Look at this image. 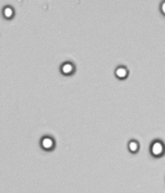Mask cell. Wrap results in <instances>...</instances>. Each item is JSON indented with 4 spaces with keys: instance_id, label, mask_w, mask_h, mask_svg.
<instances>
[{
    "instance_id": "obj_5",
    "label": "cell",
    "mask_w": 165,
    "mask_h": 193,
    "mask_svg": "<svg viewBox=\"0 0 165 193\" xmlns=\"http://www.w3.org/2000/svg\"><path fill=\"white\" fill-rule=\"evenodd\" d=\"M4 15H5V17L6 18H12V15H13V10L12 8H9V7H6L4 9Z\"/></svg>"
},
{
    "instance_id": "obj_6",
    "label": "cell",
    "mask_w": 165,
    "mask_h": 193,
    "mask_svg": "<svg viewBox=\"0 0 165 193\" xmlns=\"http://www.w3.org/2000/svg\"><path fill=\"white\" fill-rule=\"evenodd\" d=\"M129 149L132 153H135L137 150H138V143H137L136 141H133V140L130 141L129 143Z\"/></svg>"
},
{
    "instance_id": "obj_3",
    "label": "cell",
    "mask_w": 165,
    "mask_h": 193,
    "mask_svg": "<svg viewBox=\"0 0 165 193\" xmlns=\"http://www.w3.org/2000/svg\"><path fill=\"white\" fill-rule=\"evenodd\" d=\"M74 67L73 65L69 62H66L61 66V72L64 75H70L73 72Z\"/></svg>"
},
{
    "instance_id": "obj_1",
    "label": "cell",
    "mask_w": 165,
    "mask_h": 193,
    "mask_svg": "<svg viewBox=\"0 0 165 193\" xmlns=\"http://www.w3.org/2000/svg\"><path fill=\"white\" fill-rule=\"evenodd\" d=\"M163 150H164V148H163V145H162L161 142L156 141V142H154L153 144H152L151 153H152L153 156H161V154L163 153Z\"/></svg>"
},
{
    "instance_id": "obj_7",
    "label": "cell",
    "mask_w": 165,
    "mask_h": 193,
    "mask_svg": "<svg viewBox=\"0 0 165 193\" xmlns=\"http://www.w3.org/2000/svg\"><path fill=\"white\" fill-rule=\"evenodd\" d=\"M161 12H163V14H165V2H163L161 5Z\"/></svg>"
},
{
    "instance_id": "obj_2",
    "label": "cell",
    "mask_w": 165,
    "mask_h": 193,
    "mask_svg": "<svg viewBox=\"0 0 165 193\" xmlns=\"http://www.w3.org/2000/svg\"><path fill=\"white\" fill-rule=\"evenodd\" d=\"M41 146L43 147V149H46V150H49V149H52L54 146V140L51 139V137H43L41 140Z\"/></svg>"
},
{
    "instance_id": "obj_4",
    "label": "cell",
    "mask_w": 165,
    "mask_h": 193,
    "mask_svg": "<svg viewBox=\"0 0 165 193\" xmlns=\"http://www.w3.org/2000/svg\"><path fill=\"white\" fill-rule=\"evenodd\" d=\"M115 75L120 79H124L128 75V70L125 67H118L115 70Z\"/></svg>"
}]
</instances>
